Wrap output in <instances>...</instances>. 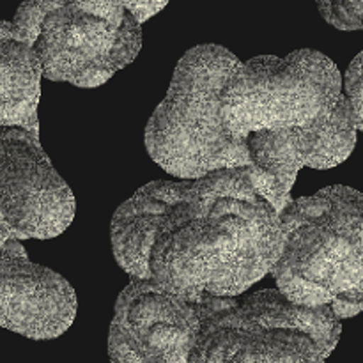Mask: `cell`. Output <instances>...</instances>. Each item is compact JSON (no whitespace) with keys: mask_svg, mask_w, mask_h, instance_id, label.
Listing matches in <instances>:
<instances>
[{"mask_svg":"<svg viewBox=\"0 0 363 363\" xmlns=\"http://www.w3.org/2000/svg\"><path fill=\"white\" fill-rule=\"evenodd\" d=\"M110 238L131 282L199 301L241 296L268 275L280 222L245 167L145 184L117 208Z\"/></svg>","mask_w":363,"mask_h":363,"instance_id":"1","label":"cell"},{"mask_svg":"<svg viewBox=\"0 0 363 363\" xmlns=\"http://www.w3.org/2000/svg\"><path fill=\"white\" fill-rule=\"evenodd\" d=\"M340 321L328 307L289 303L277 289L186 301L131 282L108 332L112 363H325Z\"/></svg>","mask_w":363,"mask_h":363,"instance_id":"2","label":"cell"},{"mask_svg":"<svg viewBox=\"0 0 363 363\" xmlns=\"http://www.w3.org/2000/svg\"><path fill=\"white\" fill-rule=\"evenodd\" d=\"M362 194L323 188L293 201L279 215L280 250L269 273L289 303L328 307L335 319L363 308Z\"/></svg>","mask_w":363,"mask_h":363,"instance_id":"3","label":"cell"},{"mask_svg":"<svg viewBox=\"0 0 363 363\" xmlns=\"http://www.w3.org/2000/svg\"><path fill=\"white\" fill-rule=\"evenodd\" d=\"M241 60L218 45L188 50L177 62L165 99L145 128V147L177 179L250 167L247 147L225 133L220 96Z\"/></svg>","mask_w":363,"mask_h":363,"instance_id":"4","label":"cell"},{"mask_svg":"<svg viewBox=\"0 0 363 363\" xmlns=\"http://www.w3.org/2000/svg\"><path fill=\"white\" fill-rule=\"evenodd\" d=\"M41 66V77L99 87L135 60L142 30L123 2H25L11 21Z\"/></svg>","mask_w":363,"mask_h":363,"instance_id":"5","label":"cell"},{"mask_svg":"<svg viewBox=\"0 0 363 363\" xmlns=\"http://www.w3.org/2000/svg\"><path fill=\"white\" fill-rule=\"evenodd\" d=\"M342 96L340 71L325 53L296 50L238 64L223 85L220 116L225 133L245 145L250 133H279L326 123Z\"/></svg>","mask_w":363,"mask_h":363,"instance_id":"6","label":"cell"},{"mask_svg":"<svg viewBox=\"0 0 363 363\" xmlns=\"http://www.w3.org/2000/svg\"><path fill=\"white\" fill-rule=\"evenodd\" d=\"M73 216V194L39 138L20 128H0V234L11 241L50 240Z\"/></svg>","mask_w":363,"mask_h":363,"instance_id":"7","label":"cell"},{"mask_svg":"<svg viewBox=\"0 0 363 363\" xmlns=\"http://www.w3.org/2000/svg\"><path fill=\"white\" fill-rule=\"evenodd\" d=\"M346 96H340L335 112L326 123L307 130L279 133H250L245 138L250 167L248 177L255 191L277 215L293 202L291 190L301 167L332 169L353 152L362 130Z\"/></svg>","mask_w":363,"mask_h":363,"instance_id":"8","label":"cell"},{"mask_svg":"<svg viewBox=\"0 0 363 363\" xmlns=\"http://www.w3.org/2000/svg\"><path fill=\"white\" fill-rule=\"evenodd\" d=\"M77 315V296L64 277L28 261L20 241L0 248V326L32 340L62 335Z\"/></svg>","mask_w":363,"mask_h":363,"instance_id":"9","label":"cell"},{"mask_svg":"<svg viewBox=\"0 0 363 363\" xmlns=\"http://www.w3.org/2000/svg\"><path fill=\"white\" fill-rule=\"evenodd\" d=\"M41 66L30 46L0 21V128H20L39 138Z\"/></svg>","mask_w":363,"mask_h":363,"instance_id":"10","label":"cell"},{"mask_svg":"<svg viewBox=\"0 0 363 363\" xmlns=\"http://www.w3.org/2000/svg\"><path fill=\"white\" fill-rule=\"evenodd\" d=\"M318 9L323 18L340 30H360L363 4L360 0H346V2H318Z\"/></svg>","mask_w":363,"mask_h":363,"instance_id":"11","label":"cell"},{"mask_svg":"<svg viewBox=\"0 0 363 363\" xmlns=\"http://www.w3.org/2000/svg\"><path fill=\"white\" fill-rule=\"evenodd\" d=\"M362 59L363 53H358L357 59L351 62V66L347 67L346 78H344L342 84V94L346 96V99L350 101L351 108H353L354 117H357L358 124L363 126V108H362V101H363V80H362Z\"/></svg>","mask_w":363,"mask_h":363,"instance_id":"12","label":"cell"},{"mask_svg":"<svg viewBox=\"0 0 363 363\" xmlns=\"http://www.w3.org/2000/svg\"><path fill=\"white\" fill-rule=\"evenodd\" d=\"M123 6L137 20V23L142 25L147 18L155 16L160 9H163L167 2H123Z\"/></svg>","mask_w":363,"mask_h":363,"instance_id":"13","label":"cell"}]
</instances>
